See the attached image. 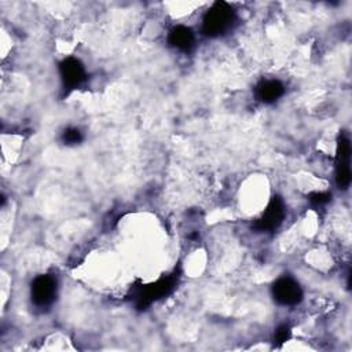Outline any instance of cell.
Listing matches in <instances>:
<instances>
[{"instance_id":"cell-1","label":"cell","mask_w":352,"mask_h":352,"mask_svg":"<svg viewBox=\"0 0 352 352\" xmlns=\"http://www.w3.org/2000/svg\"><path fill=\"white\" fill-rule=\"evenodd\" d=\"M239 208L246 214L261 212L268 202V182L261 175H252L245 180L238 194Z\"/></svg>"}]
</instances>
